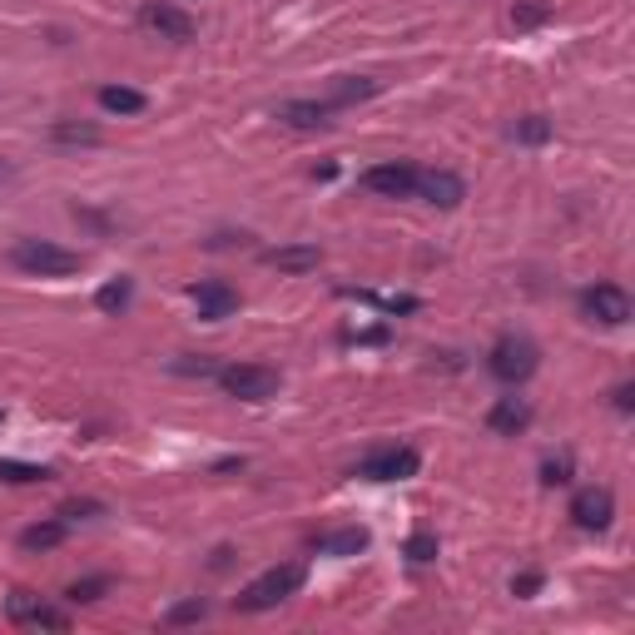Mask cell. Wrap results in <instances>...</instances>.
<instances>
[{"instance_id":"cell-1","label":"cell","mask_w":635,"mask_h":635,"mask_svg":"<svg viewBox=\"0 0 635 635\" xmlns=\"http://www.w3.org/2000/svg\"><path fill=\"white\" fill-rule=\"evenodd\" d=\"M303 591V566H268L263 576H254L244 591H239V611H273V606H283L288 596H298Z\"/></svg>"},{"instance_id":"cell-2","label":"cell","mask_w":635,"mask_h":635,"mask_svg":"<svg viewBox=\"0 0 635 635\" xmlns=\"http://www.w3.org/2000/svg\"><path fill=\"white\" fill-rule=\"evenodd\" d=\"M10 263L35 273V278H70V273H80V254H70V249H60L50 239H20L10 249Z\"/></svg>"},{"instance_id":"cell-3","label":"cell","mask_w":635,"mask_h":635,"mask_svg":"<svg viewBox=\"0 0 635 635\" xmlns=\"http://www.w3.org/2000/svg\"><path fill=\"white\" fill-rule=\"evenodd\" d=\"M487 368H492V378H497V382L516 387V382H526L536 368H541V348H536L531 338L507 333V338H497V348L487 353Z\"/></svg>"},{"instance_id":"cell-4","label":"cell","mask_w":635,"mask_h":635,"mask_svg":"<svg viewBox=\"0 0 635 635\" xmlns=\"http://www.w3.org/2000/svg\"><path fill=\"white\" fill-rule=\"evenodd\" d=\"M219 387L239 402H268V397H278L283 378L263 363H234V368H219Z\"/></svg>"},{"instance_id":"cell-5","label":"cell","mask_w":635,"mask_h":635,"mask_svg":"<svg viewBox=\"0 0 635 635\" xmlns=\"http://www.w3.org/2000/svg\"><path fill=\"white\" fill-rule=\"evenodd\" d=\"M581 313H586L591 323H601V328H626L635 308H631V293H626V288H616V283H596V288L581 293Z\"/></svg>"},{"instance_id":"cell-6","label":"cell","mask_w":635,"mask_h":635,"mask_svg":"<svg viewBox=\"0 0 635 635\" xmlns=\"http://www.w3.org/2000/svg\"><path fill=\"white\" fill-rule=\"evenodd\" d=\"M417 467H422V457L412 447H382V452L363 457L353 467V477H363V482H407V477H417Z\"/></svg>"},{"instance_id":"cell-7","label":"cell","mask_w":635,"mask_h":635,"mask_svg":"<svg viewBox=\"0 0 635 635\" xmlns=\"http://www.w3.org/2000/svg\"><path fill=\"white\" fill-rule=\"evenodd\" d=\"M139 20H144L159 40H174V45H184V40H194V35H199L194 15H189V10H179V5H169V0H149V5L139 10Z\"/></svg>"},{"instance_id":"cell-8","label":"cell","mask_w":635,"mask_h":635,"mask_svg":"<svg viewBox=\"0 0 635 635\" xmlns=\"http://www.w3.org/2000/svg\"><path fill=\"white\" fill-rule=\"evenodd\" d=\"M571 521H576L581 531H606V526L616 521V497H611V487H581V492L571 497Z\"/></svg>"},{"instance_id":"cell-9","label":"cell","mask_w":635,"mask_h":635,"mask_svg":"<svg viewBox=\"0 0 635 635\" xmlns=\"http://www.w3.org/2000/svg\"><path fill=\"white\" fill-rule=\"evenodd\" d=\"M363 184H368L378 199H412V194H417V169H412V164H402V159H392V164H373V169L363 174Z\"/></svg>"},{"instance_id":"cell-10","label":"cell","mask_w":635,"mask_h":635,"mask_svg":"<svg viewBox=\"0 0 635 635\" xmlns=\"http://www.w3.org/2000/svg\"><path fill=\"white\" fill-rule=\"evenodd\" d=\"M417 194H422L432 209H457V204L467 199V184H462V174H452V169H417Z\"/></svg>"},{"instance_id":"cell-11","label":"cell","mask_w":635,"mask_h":635,"mask_svg":"<svg viewBox=\"0 0 635 635\" xmlns=\"http://www.w3.org/2000/svg\"><path fill=\"white\" fill-rule=\"evenodd\" d=\"M487 427H492L497 437L526 432V427H531V402H526V397H497L492 412H487Z\"/></svg>"},{"instance_id":"cell-12","label":"cell","mask_w":635,"mask_h":635,"mask_svg":"<svg viewBox=\"0 0 635 635\" xmlns=\"http://www.w3.org/2000/svg\"><path fill=\"white\" fill-rule=\"evenodd\" d=\"M278 120L293 129H328L333 125V105L328 100H283L278 105Z\"/></svg>"},{"instance_id":"cell-13","label":"cell","mask_w":635,"mask_h":635,"mask_svg":"<svg viewBox=\"0 0 635 635\" xmlns=\"http://www.w3.org/2000/svg\"><path fill=\"white\" fill-rule=\"evenodd\" d=\"M194 303H199V318L224 323V318L239 308V293H234L229 283H194Z\"/></svg>"},{"instance_id":"cell-14","label":"cell","mask_w":635,"mask_h":635,"mask_svg":"<svg viewBox=\"0 0 635 635\" xmlns=\"http://www.w3.org/2000/svg\"><path fill=\"white\" fill-rule=\"evenodd\" d=\"M263 263L278 268V273H313L323 263V249L318 244H288V249H268Z\"/></svg>"},{"instance_id":"cell-15","label":"cell","mask_w":635,"mask_h":635,"mask_svg":"<svg viewBox=\"0 0 635 635\" xmlns=\"http://www.w3.org/2000/svg\"><path fill=\"white\" fill-rule=\"evenodd\" d=\"M318 551H323V556H338V561L363 556V551H368V531H363V526H338V531H323V536H318Z\"/></svg>"},{"instance_id":"cell-16","label":"cell","mask_w":635,"mask_h":635,"mask_svg":"<svg viewBox=\"0 0 635 635\" xmlns=\"http://www.w3.org/2000/svg\"><path fill=\"white\" fill-rule=\"evenodd\" d=\"M65 536H70L65 521H35V526L20 531V551H30V556H35V551H55Z\"/></svg>"},{"instance_id":"cell-17","label":"cell","mask_w":635,"mask_h":635,"mask_svg":"<svg viewBox=\"0 0 635 635\" xmlns=\"http://www.w3.org/2000/svg\"><path fill=\"white\" fill-rule=\"evenodd\" d=\"M144 105L149 100L129 85H100V110H110V115H144Z\"/></svg>"},{"instance_id":"cell-18","label":"cell","mask_w":635,"mask_h":635,"mask_svg":"<svg viewBox=\"0 0 635 635\" xmlns=\"http://www.w3.org/2000/svg\"><path fill=\"white\" fill-rule=\"evenodd\" d=\"M378 90H382L378 80L358 75V80H343V85H338V90L328 95V105H333V110H348V105H363V100H373Z\"/></svg>"},{"instance_id":"cell-19","label":"cell","mask_w":635,"mask_h":635,"mask_svg":"<svg viewBox=\"0 0 635 635\" xmlns=\"http://www.w3.org/2000/svg\"><path fill=\"white\" fill-rule=\"evenodd\" d=\"M129 298H134V278H110V283L95 293V308L115 318V313H125L129 308Z\"/></svg>"},{"instance_id":"cell-20","label":"cell","mask_w":635,"mask_h":635,"mask_svg":"<svg viewBox=\"0 0 635 635\" xmlns=\"http://www.w3.org/2000/svg\"><path fill=\"white\" fill-rule=\"evenodd\" d=\"M507 134L516 144H546L551 139V120L546 115H521V120H511Z\"/></svg>"},{"instance_id":"cell-21","label":"cell","mask_w":635,"mask_h":635,"mask_svg":"<svg viewBox=\"0 0 635 635\" xmlns=\"http://www.w3.org/2000/svg\"><path fill=\"white\" fill-rule=\"evenodd\" d=\"M50 467H35V462H10L0 457V482H15V487H30V482H45Z\"/></svg>"},{"instance_id":"cell-22","label":"cell","mask_w":635,"mask_h":635,"mask_svg":"<svg viewBox=\"0 0 635 635\" xmlns=\"http://www.w3.org/2000/svg\"><path fill=\"white\" fill-rule=\"evenodd\" d=\"M50 139H55V144H100V129H95V125H70V120H60V125H50Z\"/></svg>"},{"instance_id":"cell-23","label":"cell","mask_w":635,"mask_h":635,"mask_svg":"<svg viewBox=\"0 0 635 635\" xmlns=\"http://www.w3.org/2000/svg\"><path fill=\"white\" fill-rule=\"evenodd\" d=\"M546 15H551V5H546V0H516L511 25H516V30H531V25H541Z\"/></svg>"},{"instance_id":"cell-24","label":"cell","mask_w":635,"mask_h":635,"mask_svg":"<svg viewBox=\"0 0 635 635\" xmlns=\"http://www.w3.org/2000/svg\"><path fill=\"white\" fill-rule=\"evenodd\" d=\"M105 591H110V581H105V576H90V581H75V586L65 591V601H75V606H95Z\"/></svg>"},{"instance_id":"cell-25","label":"cell","mask_w":635,"mask_h":635,"mask_svg":"<svg viewBox=\"0 0 635 635\" xmlns=\"http://www.w3.org/2000/svg\"><path fill=\"white\" fill-rule=\"evenodd\" d=\"M566 482H571V452L546 457V462H541V487H566Z\"/></svg>"},{"instance_id":"cell-26","label":"cell","mask_w":635,"mask_h":635,"mask_svg":"<svg viewBox=\"0 0 635 635\" xmlns=\"http://www.w3.org/2000/svg\"><path fill=\"white\" fill-rule=\"evenodd\" d=\"M35 611H40V596H30V591H15V596L5 601V616H10L15 626H30Z\"/></svg>"},{"instance_id":"cell-27","label":"cell","mask_w":635,"mask_h":635,"mask_svg":"<svg viewBox=\"0 0 635 635\" xmlns=\"http://www.w3.org/2000/svg\"><path fill=\"white\" fill-rule=\"evenodd\" d=\"M209 616V601H179V606H169V626H189V621H204Z\"/></svg>"},{"instance_id":"cell-28","label":"cell","mask_w":635,"mask_h":635,"mask_svg":"<svg viewBox=\"0 0 635 635\" xmlns=\"http://www.w3.org/2000/svg\"><path fill=\"white\" fill-rule=\"evenodd\" d=\"M407 556H412L417 566L432 561V556H437V536H432V531H412V536H407Z\"/></svg>"},{"instance_id":"cell-29","label":"cell","mask_w":635,"mask_h":635,"mask_svg":"<svg viewBox=\"0 0 635 635\" xmlns=\"http://www.w3.org/2000/svg\"><path fill=\"white\" fill-rule=\"evenodd\" d=\"M30 626H35V631H70V616H65V611H55V606H45V601H40V611H35V616H30Z\"/></svg>"},{"instance_id":"cell-30","label":"cell","mask_w":635,"mask_h":635,"mask_svg":"<svg viewBox=\"0 0 635 635\" xmlns=\"http://www.w3.org/2000/svg\"><path fill=\"white\" fill-rule=\"evenodd\" d=\"M536 591H541V576L536 571H526V576L511 581V596H536Z\"/></svg>"},{"instance_id":"cell-31","label":"cell","mask_w":635,"mask_h":635,"mask_svg":"<svg viewBox=\"0 0 635 635\" xmlns=\"http://www.w3.org/2000/svg\"><path fill=\"white\" fill-rule=\"evenodd\" d=\"M100 502H70V507H65V516H70V521H80V516H100Z\"/></svg>"},{"instance_id":"cell-32","label":"cell","mask_w":635,"mask_h":635,"mask_svg":"<svg viewBox=\"0 0 635 635\" xmlns=\"http://www.w3.org/2000/svg\"><path fill=\"white\" fill-rule=\"evenodd\" d=\"M616 407H621V412H631V407H635V387H631V382H626V387H616Z\"/></svg>"},{"instance_id":"cell-33","label":"cell","mask_w":635,"mask_h":635,"mask_svg":"<svg viewBox=\"0 0 635 635\" xmlns=\"http://www.w3.org/2000/svg\"><path fill=\"white\" fill-rule=\"evenodd\" d=\"M5 174H10V164H0V179H5Z\"/></svg>"}]
</instances>
